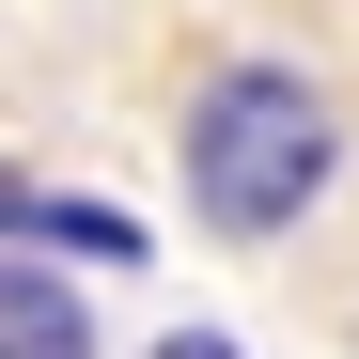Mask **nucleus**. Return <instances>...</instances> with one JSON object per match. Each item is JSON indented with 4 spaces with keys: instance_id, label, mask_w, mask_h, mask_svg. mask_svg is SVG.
I'll return each instance as SVG.
<instances>
[{
    "instance_id": "obj_1",
    "label": "nucleus",
    "mask_w": 359,
    "mask_h": 359,
    "mask_svg": "<svg viewBox=\"0 0 359 359\" xmlns=\"http://www.w3.org/2000/svg\"><path fill=\"white\" fill-rule=\"evenodd\" d=\"M172 172H188V219L203 234L266 250V234H297L344 188V109H328L313 63H219L188 94V126H172Z\"/></svg>"
},
{
    "instance_id": "obj_2",
    "label": "nucleus",
    "mask_w": 359,
    "mask_h": 359,
    "mask_svg": "<svg viewBox=\"0 0 359 359\" xmlns=\"http://www.w3.org/2000/svg\"><path fill=\"white\" fill-rule=\"evenodd\" d=\"M0 359H109L94 297L47 266V250H0Z\"/></svg>"
},
{
    "instance_id": "obj_3",
    "label": "nucleus",
    "mask_w": 359,
    "mask_h": 359,
    "mask_svg": "<svg viewBox=\"0 0 359 359\" xmlns=\"http://www.w3.org/2000/svg\"><path fill=\"white\" fill-rule=\"evenodd\" d=\"M47 266H141L156 250V219H126L109 188H47V234H32Z\"/></svg>"
},
{
    "instance_id": "obj_4",
    "label": "nucleus",
    "mask_w": 359,
    "mask_h": 359,
    "mask_svg": "<svg viewBox=\"0 0 359 359\" xmlns=\"http://www.w3.org/2000/svg\"><path fill=\"white\" fill-rule=\"evenodd\" d=\"M32 234H47V188H32L16 156H0V250H32Z\"/></svg>"
},
{
    "instance_id": "obj_5",
    "label": "nucleus",
    "mask_w": 359,
    "mask_h": 359,
    "mask_svg": "<svg viewBox=\"0 0 359 359\" xmlns=\"http://www.w3.org/2000/svg\"><path fill=\"white\" fill-rule=\"evenodd\" d=\"M141 359H250V344H234V328H203V313H188V328H156Z\"/></svg>"
}]
</instances>
